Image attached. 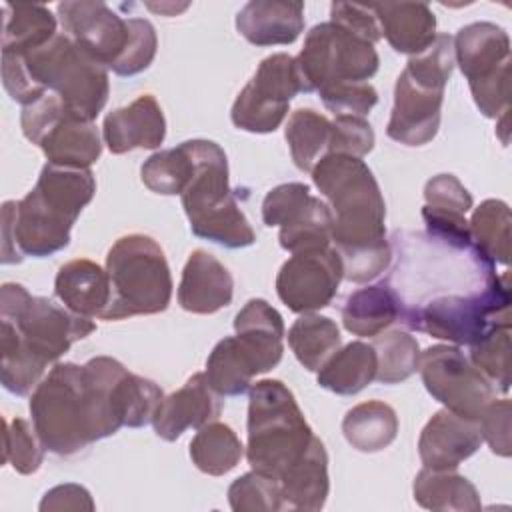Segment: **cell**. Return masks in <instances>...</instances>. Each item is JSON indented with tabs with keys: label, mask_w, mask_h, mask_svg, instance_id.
Instances as JSON below:
<instances>
[{
	"label": "cell",
	"mask_w": 512,
	"mask_h": 512,
	"mask_svg": "<svg viewBox=\"0 0 512 512\" xmlns=\"http://www.w3.org/2000/svg\"><path fill=\"white\" fill-rule=\"evenodd\" d=\"M332 222L330 206L324 200L310 196L308 202L280 226V246L292 254L324 250L332 242Z\"/></svg>",
	"instance_id": "obj_36"
},
{
	"label": "cell",
	"mask_w": 512,
	"mask_h": 512,
	"mask_svg": "<svg viewBox=\"0 0 512 512\" xmlns=\"http://www.w3.org/2000/svg\"><path fill=\"white\" fill-rule=\"evenodd\" d=\"M376 350V380L380 384H398L408 380L420 364L418 340L406 330H390L374 336Z\"/></svg>",
	"instance_id": "obj_39"
},
{
	"label": "cell",
	"mask_w": 512,
	"mask_h": 512,
	"mask_svg": "<svg viewBox=\"0 0 512 512\" xmlns=\"http://www.w3.org/2000/svg\"><path fill=\"white\" fill-rule=\"evenodd\" d=\"M330 20L364 40L376 44L382 36L378 20L370 8V4H350V2H334L330 6Z\"/></svg>",
	"instance_id": "obj_51"
},
{
	"label": "cell",
	"mask_w": 512,
	"mask_h": 512,
	"mask_svg": "<svg viewBox=\"0 0 512 512\" xmlns=\"http://www.w3.org/2000/svg\"><path fill=\"white\" fill-rule=\"evenodd\" d=\"M194 174V162L186 142L176 148L154 152L140 168L144 186L162 196L182 194Z\"/></svg>",
	"instance_id": "obj_40"
},
{
	"label": "cell",
	"mask_w": 512,
	"mask_h": 512,
	"mask_svg": "<svg viewBox=\"0 0 512 512\" xmlns=\"http://www.w3.org/2000/svg\"><path fill=\"white\" fill-rule=\"evenodd\" d=\"M58 18L64 34L104 68H112L128 44L126 18L100 0L60 2Z\"/></svg>",
	"instance_id": "obj_15"
},
{
	"label": "cell",
	"mask_w": 512,
	"mask_h": 512,
	"mask_svg": "<svg viewBox=\"0 0 512 512\" xmlns=\"http://www.w3.org/2000/svg\"><path fill=\"white\" fill-rule=\"evenodd\" d=\"M150 10L154 12H160V14H166V16H172V14H178L182 10L188 8V4H182V6H176V4H148Z\"/></svg>",
	"instance_id": "obj_53"
},
{
	"label": "cell",
	"mask_w": 512,
	"mask_h": 512,
	"mask_svg": "<svg viewBox=\"0 0 512 512\" xmlns=\"http://www.w3.org/2000/svg\"><path fill=\"white\" fill-rule=\"evenodd\" d=\"M330 130L332 122L312 108H298L290 114L284 136L298 170L312 172V168L328 154Z\"/></svg>",
	"instance_id": "obj_34"
},
{
	"label": "cell",
	"mask_w": 512,
	"mask_h": 512,
	"mask_svg": "<svg viewBox=\"0 0 512 512\" xmlns=\"http://www.w3.org/2000/svg\"><path fill=\"white\" fill-rule=\"evenodd\" d=\"M282 510H322L330 492L328 454L320 438H312L306 452L278 478Z\"/></svg>",
	"instance_id": "obj_23"
},
{
	"label": "cell",
	"mask_w": 512,
	"mask_h": 512,
	"mask_svg": "<svg viewBox=\"0 0 512 512\" xmlns=\"http://www.w3.org/2000/svg\"><path fill=\"white\" fill-rule=\"evenodd\" d=\"M510 410H512V404L508 398H500V400L492 398L476 418L482 440H486L490 450L502 458H508L512 454Z\"/></svg>",
	"instance_id": "obj_48"
},
{
	"label": "cell",
	"mask_w": 512,
	"mask_h": 512,
	"mask_svg": "<svg viewBox=\"0 0 512 512\" xmlns=\"http://www.w3.org/2000/svg\"><path fill=\"white\" fill-rule=\"evenodd\" d=\"M344 268L336 248L292 254L276 276L278 298L296 314L326 308L338 292Z\"/></svg>",
	"instance_id": "obj_14"
},
{
	"label": "cell",
	"mask_w": 512,
	"mask_h": 512,
	"mask_svg": "<svg viewBox=\"0 0 512 512\" xmlns=\"http://www.w3.org/2000/svg\"><path fill=\"white\" fill-rule=\"evenodd\" d=\"M12 56L20 58L34 88L56 94L72 116L92 122L106 106L108 68L84 54L64 32L28 54Z\"/></svg>",
	"instance_id": "obj_6"
},
{
	"label": "cell",
	"mask_w": 512,
	"mask_h": 512,
	"mask_svg": "<svg viewBox=\"0 0 512 512\" xmlns=\"http://www.w3.org/2000/svg\"><path fill=\"white\" fill-rule=\"evenodd\" d=\"M228 502L234 512H276L282 510V494L276 478L250 470L228 488Z\"/></svg>",
	"instance_id": "obj_42"
},
{
	"label": "cell",
	"mask_w": 512,
	"mask_h": 512,
	"mask_svg": "<svg viewBox=\"0 0 512 512\" xmlns=\"http://www.w3.org/2000/svg\"><path fill=\"white\" fill-rule=\"evenodd\" d=\"M234 296V280L228 268L210 252L194 250L182 270L178 304L192 314H214L226 308Z\"/></svg>",
	"instance_id": "obj_21"
},
{
	"label": "cell",
	"mask_w": 512,
	"mask_h": 512,
	"mask_svg": "<svg viewBox=\"0 0 512 512\" xmlns=\"http://www.w3.org/2000/svg\"><path fill=\"white\" fill-rule=\"evenodd\" d=\"M412 494L426 510L472 512L482 508L476 486L454 470L422 468L414 478Z\"/></svg>",
	"instance_id": "obj_28"
},
{
	"label": "cell",
	"mask_w": 512,
	"mask_h": 512,
	"mask_svg": "<svg viewBox=\"0 0 512 512\" xmlns=\"http://www.w3.org/2000/svg\"><path fill=\"white\" fill-rule=\"evenodd\" d=\"M0 320L10 322L22 344L48 366L56 364L74 342L96 330L92 318L74 314L48 298L32 296L14 282H6L0 290Z\"/></svg>",
	"instance_id": "obj_9"
},
{
	"label": "cell",
	"mask_w": 512,
	"mask_h": 512,
	"mask_svg": "<svg viewBox=\"0 0 512 512\" xmlns=\"http://www.w3.org/2000/svg\"><path fill=\"white\" fill-rule=\"evenodd\" d=\"M96 180L90 168L46 164L36 186L18 202L2 204V264L22 256L44 258L70 244V230L94 198Z\"/></svg>",
	"instance_id": "obj_2"
},
{
	"label": "cell",
	"mask_w": 512,
	"mask_h": 512,
	"mask_svg": "<svg viewBox=\"0 0 512 512\" xmlns=\"http://www.w3.org/2000/svg\"><path fill=\"white\" fill-rule=\"evenodd\" d=\"M454 40L450 34H436L434 42L420 54L410 56L404 72L416 82L444 90L454 70Z\"/></svg>",
	"instance_id": "obj_43"
},
{
	"label": "cell",
	"mask_w": 512,
	"mask_h": 512,
	"mask_svg": "<svg viewBox=\"0 0 512 512\" xmlns=\"http://www.w3.org/2000/svg\"><path fill=\"white\" fill-rule=\"evenodd\" d=\"M300 92V82L290 54L266 56L250 82L236 96L230 120L238 130L268 134L286 118L292 98Z\"/></svg>",
	"instance_id": "obj_12"
},
{
	"label": "cell",
	"mask_w": 512,
	"mask_h": 512,
	"mask_svg": "<svg viewBox=\"0 0 512 512\" xmlns=\"http://www.w3.org/2000/svg\"><path fill=\"white\" fill-rule=\"evenodd\" d=\"M418 370L428 394L444 408L466 418L476 420L496 394L494 384L458 346L436 344L426 348L420 352Z\"/></svg>",
	"instance_id": "obj_13"
},
{
	"label": "cell",
	"mask_w": 512,
	"mask_h": 512,
	"mask_svg": "<svg viewBox=\"0 0 512 512\" xmlns=\"http://www.w3.org/2000/svg\"><path fill=\"white\" fill-rule=\"evenodd\" d=\"M32 424L44 448L58 456H74L94 440L88 426L82 366L56 362L30 396Z\"/></svg>",
	"instance_id": "obj_8"
},
{
	"label": "cell",
	"mask_w": 512,
	"mask_h": 512,
	"mask_svg": "<svg viewBox=\"0 0 512 512\" xmlns=\"http://www.w3.org/2000/svg\"><path fill=\"white\" fill-rule=\"evenodd\" d=\"M312 438V428L284 382L260 380L250 388L246 458L252 470L278 480Z\"/></svg>",
	"instance_id": "obj_4"
},
{
	"label": "cell",
	"mask_w": 512,
	"mask_h": 512,
	"mask_svg": "<svg viewBox=\"0 0 512 512\" xmlns=\"http://www.w3.org/2000/svg\"><path fill=\"white\" fill-rule=\"evenodd\" d=\"M54 294L74 314L100 318L110 304L108 272L86 258L70 260L56 274Z\"/></svg>",
	"instance_id": "obj_25"
},
{
	"label": "cell",
	"mask_w": 512,
	"mask_h": 512,
	"mask_svg": "<svg viewBox=\"0 0 512 512\" xmlns=\"http://www.w3.org/2000/svg\"><path fill=\"white\" fill-rule=\"evenodd\" d=\"M236 30L254 46L292 44L304 30V4L296 0H252L236 14Z\"/></svg>",
	"instance_id": "obj_22"
},
{
	"label": "cell",
	"mask_w": 512,
	"mask_h": 512,
	"mask_svg": "<svg viewBox=\"0 0 512 512\" xmlns=\"http://www.w3.org/2000/svg\"><path fill=\"white\" fill-rule=\"evenodd\" d=\"M310 188L302 182H288L272 188L262 200V220L266 226L286 224L310 198Z\"/></svg>",
	"instance_id": "obj_49"
},
{
	"label": "cell",
	"mask_w": 512,
	"mask_h": 512,
	"mask_svg": "<svg viewBox=\"0 0 512 512\" xmlns=\"http://www.w3.org/2000/svg\"><path fill=\"white\" fill-rule=\"evenodd\" d=\"M344 438L358 452L374 454L388 448L398 434L396 410L382 400H368L350 408L342 420Z\"/></svg>",
	"instance_id": "obj_30"
},
{
	"label": "cell",
	"mask_w": 512,
	"mask_h": 512,
	"mask_svg": "<svg viewBox=\"0 0 512 512\" xmlns=\"http://www.w3.org/2000/svg\"><path fill=\"white\" fill-rule=\"evenodd\" d=\"M220 398L222 396L208 384L204 372L194 374L180 390L162 398L152 418L156 436L174 442L188 428H202L216 420L222 412Z\"/></svg>",
	"instance_id": "obj_18"
},
{
	"label": "cell",
	"mask_w": 512,
	"mask_h": 512,
	"mask_svg": "<svg viewBox=\"0 0 512 512\" xmlns=\"http://www.w3.org/2000/svg\"><path fill=\"white\" fill-rule=\"evenodd\" d=\"M48 164L90 168L102 154V140L92 122L66 112L38 142Z\"/></svg>",
	"instance_id": "obj_26"
},
{
	"label": "cell",
	"mask_w": 512,
	"mask_h": 512,
	"mask_svg": "<svg viewBox=\"0 0 512 512\" xmlns=\"http://www.w3.org/2000/svg\"><path fill=\"white\" fill-rule=\"evenodd\" d=\"M472 364L494 384L496 390H510V326H492L480 340L470 344Z\"/></svg>",
	"instance_id": "obj_41"
},
{
	"label": "cell",
	"mask_w": 512,
	"mask_h": 512,
	"mask_svg": "<svg viewBox=\"0 0 512 512\" xmlns=\"http://www.w3.org/2000/svg\"><path fill=\"white\" fill-rule=\"evenodd\" d=\"M128 24V44L122 56L110 68L118 76H136L144 72L158 50V36L154 26L146 18H126Z\"/></svg>",
	"instance_id": "obj_45"
},
{
	"label": "cell",
	"mask_w": 512,
	"mask_h": 512,
	"mask_svg": "<svg viewBox=\"0 0 512 512\" xmlns=\"http://www.w3.org/2000/svg\"><path fill=\"white\" fill-rule=\"evenodd\" d=\"M110 304L102 320H124L164 312L172 298V276L164 250L144 234L118 238L106 256Z\"/></svg>",
	"instance_id": "obj_5"
},
{
	"label": "cell",
	"mask_w": 512,
	"mask_h": 512,
	"mask_svg": "<svg viewBox=\"0 0 512 512\" xmlns=\"http://www.w3.org/2000/svg\"><path fill=\"white\" fill-rule=\"evenodd\" d=\"M374 148V130L366 118L338 116L330 130L328 154H346L364 158Z\"/></svg>",
	"instance_id": "obj_47"
},
{
	"label": "cell",
	"mask_w": 512,
	"mask_h": 512,
	"mask_svg": "<svg viewBox=\"0 0 512 512\" xmlns=\"http://www.w3.org/2000/svg\"><path fill=\"white\" fill-rule=\"evenodd\" d=\"M244 456V446L236 432L218 420L198 428L190 442L192 464L208 476H224L236 468Z\"/></svg>",
	"instance_id": "obj_33"
},
{
	"label": "cell",
	"mask_w": 512,
	"mask_h": 512,
	"mask_svg": "<svg viewBox=\"0 0 512 512\" xmlns=\"http://www.w3.org/2000/svg\"><path fill=\"white\" fill-rule=\"evenodd\" d=\"M472 244L494 264L510 262V208L502 200H484L470 220Z\"/></svg>",
	"instance_id": "obj_38"
},
{
	"label": "cell",
	"mask_w": 512,
	"mask_h": 512,
	"mask_svg": "<svg viewBox=\"0 0 512 512\" xmlns=\"http://www.w3.org/2000/svg\"><path fill=\"white\" fill-rule=\"evenodd\" d=\"M102 138L112 154H126L136 148L154 150L166 138L164 112L152 94H142L104 118Z\"/></svg>",
	"instance_id": "obj_19"
},
{
	"label": "cell",
	"mask_w": 512,
	"mask_h": 512,
	"mask_svg": "<svg viewBox=\"0 0 512 512\" xmlns=\"http://www.w3.org/2000/svg\"><path fill=\"white\" fill-rule=\"evenodd\" d=\"M4 462L10 464L18 474H34L44 462V444L34 428L22 418L6 422L4 432Z\"/></svg>",
	"instance_id": "obj_44"
},
{
	"label": "cell",
	"mask_w": 512,
	"mask_h": 512,
	"mask_svg": "<svg viewBox=\"0 0 512 512\" xmlns=\"http://www.w3.org/2000/svg\"><path fill=\"white\" fill-rule=\"evenodd\" d=\"M376 350L372 344L354 340L340 348L318 370L316 382L340 396H352L376 380Z\"/></svg>",
	"instance_id": "obj_29"
},
{
	"label": "cell",
	"mask_w": 512,
	"mask_h": 512,
	"mask_svg": "<svg viewBox=\"0 0 512 512\" xmlns=\"http://www.w3.org/2000/svg\"><path fill=\"white\" fill-rule=\"evenodd\" d=\"M90 492L80 484H60L48 490L40 502V510H94Z\"/></svg>",
	"instance_id": "obj_52"
},
{
	"label": "cell",
	"mask_w": 512,
	"mask_h": 512,
	"mask_svg": "<svg viewBox=\"0 0 512 512\" xmlns=\"http://www.w3.org/2000/svg\"><path fill=\"white\" fill-rule=\"evenodd\" d=\"M194 174L180 194L182 208L194 236L224 248H246L256 234L240 210L228 184V160L212 140H186Z\"/></svg>",
	"instance_id": "obj_3"
},
{
	"label": "cell",
	"mask_w": 512,
	"mask_h": 512,
	"mask_svg": "<svg viewBox=\"0 0 512 512\" xmlns=\"http://www.w3.org/2000/svg\"><path fill=\"white\" fill-rule=\"evenodd\" d=\"M48 364L36 358L20 340L16 328L2 320L0 328V378L2 386L16 394L26 396L44 378Z\"/></svg>",
	"instance_id": "obj_35"
},
{
	"label": "cell",
	"mask_w": 512,
	"mask_h": 512,
	"mask_svg": "<svg viewBox=\"0 0 512 512\" xmlns=\"http://www.w3.org/2000/svg\"><path fill=\"white\" fill-rule=\"evenodd\" d=\"M454 40V60L470 84L472 98L486 118L510 110V38L492 22L462 26Z\"/></svg>",
	"instance_id": "obj_11"
},
{
	"label": "cell",
	"mask_w": 512,
	"mask_h": 512,
	"mask_svg": "<svg viewBox=\"0 0 512 512\" xmlns=\"http://www.w3.org/2000/svg\"><path fill=\"white\" fill-rule=\"evenodd\" d=\"M288 344L306 370L318 372L340 350L342 338L334 320L310 312L290 326Z\"/></svg>",
	"instance_id": "obj_32"
},
{
	"label": "cell",
	"mask_w": 512,
	"mask_h": 512,
	"mask_svg": "<svg viewBox=\"0 0 512 512\" xmlns=\"http://www.w3.org/2000/svg\"><path fill=\"white\" fill-rule=\"evenodd\" d=\"M370 8L396 52L416 56L436 38V16L424 2H384L370 4Z\"/></svg>",
	"instance_id": "obj_24"
},
{
	"label": "cell",
	"mask_w": 512,
	"mask_h": 512,
	"mask_svg": "<svg viewBox=\"0 0 512 512\" xmlns=\"http://www.w3.org/2000/svg\"><path fill=\"white\" fill-rule=\"evenodd\" d=\"M444 90L430 88L404 70L394 86V106L386 126L388 138L404 146H424L434 140L440 128Z\"/></svg>",
	"instance_id": "obj_16"
},
{
	"label": "cell",
	"mask_w": 512,
	"mask_h": 512,
	"mask_svg": "<svg viewBox=\"0 0 512 512\" xmlns=\"http://www.w3.org/2000/svg\"><path fill=\"white\" fill-rule=\"evenodd\" d=\"M426 206L466 216L472 210V196L454 174L432 176L424 186Z\"/></svg>",
	"instance_id": "obj_50"
},
{
	"label": "cell",
	"mask_w": 512,
	"mask_h": 512,
	"mask_svg": "<svg viewBox=\"0 0 512 512\" xmlns=\"http://www.w3.org/2000/svg\"><path fill=\"white\" fill-rule=\"evenodd\" d=\"M310 174L334 218L332 242L344 278L354 284L374 280L388 270L392 246L386 240L384 196L372 170L362 158L326 154Z\"/></svg>",
	"instance_id": "obj_1"
},
{
	"label": "cell",
	"mask_w": 512,
	"mask_h": 512,
	"mask_svg": "<svg viewBox=\"0 0 512 512\" xmlns=\"http://www.w3.org/2000/svg\"><path fill=\"white\" fill-rule=\"evenodd\" d=\"M480 426L474 418L460 416L448 408L438 410L422 428L418 454L424 468L456 470L482 444Z\"/></svg>",
	"instance_id": "obj_17"
},
{
	"label": "cell",
	"mask_w": 512,
	"mask_h": 512,
	"mask_svg": "<svg viewBox=\"0 0 512 512\" xmlns=\"http://www.w3.org/2000/svg\"><path fill=\"white\" fill-rule=\"evenodd\" d=\"M2 52L28 54L48 44L56 32V16L42 4H4Z\"/></svg>",
	"instance_id": "obj_31"
},
{
	"label": "cell",
	"mask_w": 512,
	"mask_h": 512,
	"mask_svg": "<svg viewBox=\"0 0 512 512\" xmlns=\"http://www.w3.org/2000/svg\"><path fill=\"white\" fill-rule=\"evenodd\" d=\"M204 374L220 396H240L250 388L256 370L236 336H226L212 348Z\"/></svg>",
	"instance_id": "obj_37"
},
{
	"label": "cell",
	"mask_w": 512,
	"mask_h": 512,
	"mask_svg": "<svg viewBox=\"0 0 512 512\" xmlns=\"http://www.w3.org/2000/svg\"><path fill=\"white\" fill-rule=\"evenodd\" d=\"M378 52L372 42L334 24H316L294 58L300 92H318L332 84L368 82L378 72Z\"/></svg>",
	"instance_id": "obj_10"
},
{
	"label": "cell",
	"mask_w": 512,
	"mask_h": 512,
	"mask_svg": "<svg viewBox=\"0 0 512 512\" xmlns=\"http://www.w3.org/2000/svg\"><path fill=\"white\" fill-rule=\"evenodd\" d=\"M234 332L256 374L278 366L284 354V322L272 304L262 298L248 300L234 318Z\"/></svg>",
	"instance_id": "obj_20"
},
{
	"label": "cell",
	"mask_w": 512,
	"mask_h": 512,
	"mask_svg": "<svg viewBox=\"0 0 512 512\" xmlns=\"http://www.w3.org/2000/svg\"><path fill=\"white\" fill-rule=\"evenodd\" d=\"M408 328L452 344H474L492 326H510L508 272L470 294H444L408 308L400 318Z\"/></svg>",
	"instance_id": "obj_7"
},
{
	"label": "cell",
	"mask_w": 512,
	"mask_h": 512,
	"mask_svg": "<svg viewBox=\"0 0 512 512\" xmlns=\"http://www.w3.org/2000/svg\"><path fill=\"white\" fill-rule=\"evenodd\" d=\"M398 318L400 298L386 282L352 292L342 306L344 328L350 334L362 338H374L382 334Z\"/></svg>",
	"instance_id": "obj_27"
},
{
	"label": "cell",
	"mask_w": 512,
	"mask_h": 512,
	"mask_svg": "<svg viewBox=\"0 0 512 512\" xmlns=\"http://www.w3.org/2000/svg\"><path fill=\"white\" fill-rule=\"evenodd\" d=\"M322 104L338 116H356L366 118L378 102V92L368 82H346L332 84L318 90Z\"/></svg>",
	"instance_id": "obj_46"
}]
</instances>
